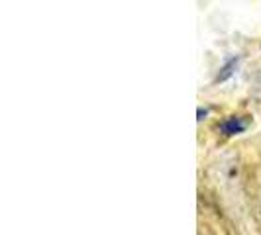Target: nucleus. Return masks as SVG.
<instances>
[{"instance_id":"nucleus-1","label":"nucleus","mask_w":261,"mask_h":235,"mask_svg":"<svg viewBox=\"0 0 261 235\" xmlns=\"http://www.w3.org/2000/svg\"><path fill=\"white\" fill-rule=\"evenodd\" d=\"M246 126L248 124L242 118H228L222 124V131L226 135H236V133H242V131L246 130Z\"/></svg>"}]
</instances>
